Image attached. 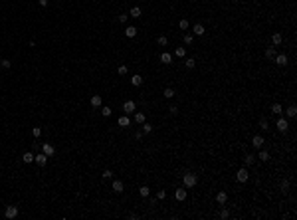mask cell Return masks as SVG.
Returning <instances> with one entry per match:
<instances>
[{"mask_svg":"<svg viewBox=\"0 0 297 220\" xmlns=\"http://www.w3.org/2000/svg\"><path fill=\"white\" fill-rule=\"evenodd\" d=\"M127 218H131V220H137L139 216H137V214H135V212H131V214H129V216H127Z\"/></svg>","mask_w":297,"mask_h":220,"instance_id":"47","label":"cell"},{"mask_svg":"<svg viewBox=\"0 0 297 220\" xmlns=\"http://www.w3.org/2000/svg\"><path fill=\"white\" fill-rule=\"evenodd\" d=\"M285 113H287V117H295V115H297V107L295 105H289Z\"/></svg>","mask_w":297,"mask_h":220,"instance_id":"25","label":"cell"},{"mask_svg":"<svg viewBox=\"0 0 297 220\" xmlns=\"http://www.w3.org/2000/svg\"><path fill=\"white\" fill-rule=\"evenodd\" d=\"M127 18H129L127 14H119V22H121V24H125V22H127Z\"/></svg>","mask_w":297,"mask_h":220,"instance_id":"45","label":"cell"},{"mask_svg":"<svg viewBox=\"0 0 297 220\" xmlns=\"http://www.w3.org/2000/svg\"><path fill=\"white\" fill-rule=\"evenodd\" d=\"M101 177H103V179H111V177H113V173H111V171H109V169H105V171H103V174H101Z\"/></svg>","mask_w":297,"mask_h":220,"instance_id":"41","label":"cell"},{"mask_svg":"<svg viewBox=\"0 0 297 220\" xmlns=\"http://www.w3.org/2000/svg\"><path fill=\"white\" fill-rule=\"evenodd\" d=\"M226 200H228V194H226L224 190H220V192L216 194V202H218V204H222V206H224V204H226Z\"/></svg>","mask_w":297,"mask_h":220,"instance_id":"12","label":"cell"},{"mask_svg":"<svg viewBox=\"0 0 297 220\" xmlns=\"http://www.w3.org/2000/svg\"><path fill=\"white\" fill-rule=\"evenodd\" d=\"M275 64H277V66H285V64H287V56H285V54L275 56Z\"/></svg>","mask_w":297,"mask_h":220,"instance_id":"17","label":"cell"},{"mask_svg":"<svg viewBox=\"0 0 297 220\" xmlns=\"http://www.w3.org/2000/svg\"><path fill=\"white\" fill-rule=\"evenodd\" d=\"M275 56H277V54H275V48H267V50H265V58H270V60H273Z\"/></svg>","mask_w":297,"mask_h":220,"instance_id":"26","label":"cell"},{"mask_svg":"<svg viewBox=\"0 0 297 220\" xmlns=\"http://www.w3.org/2000/svg\"><path fill=\"white\" fill-rule=\"evenodd\" d=\"M141 14H143V10H141V8H139V6H133L131 12H129V16H131V18H141Z\"/></svg>","mask_w":297,"mask_h":220,"instance_id":"16","label":"cell"},{"mask_svg":"<svg viewBox=\"0 0 297 220\" xmlns=\"http://www.w3.org/2000/svg\"><path fill=\"white\" fill-rule=\"evenodd\" d=\"M89 103H91L93 107H101V95H91Z\"/></svg>","mask_w":297,"mask_h":220,"instance_id":"20","label":"cell"},{"mask_svg":"<svg viewBox=\"0 0 297 220\" xmlns=\"http://www.w3.org/2000/svg\"><path fill=\"white\" fill-rule=\"evenodd\" d=\"M125 36H127V38H135V36H137V28H135V26H127Z\"/></svg>","mask_w":297,"mask_h":220,"instance_id":"19","label":"cell"},{"mask_svg":"<svg viewBox=\"0 0 297 220\" xmlns=\"http://www.w3.org/2000/svg\"><path fill=\"white\" fill-rule=\"evenodd\" d=\"M131 83H133V85H135V87L143 85V77H141L139 73H135V75H133V77H131Z\"/></svg>","mask_w":297,"mask_h":220,"instance_id":"18","label":"cell"},{"mask_svg":"<svg viewBox=\"0 0 297 220\" xmlns=\"http://www.w3.org/2000/svg\"><path fill=\"white\" fill-rule=\"evenodd\" d=\"M101 115H103V117H111V107H101Z\"/></svg>","mask_w":297,"mask_h":220,"instance_id":"32","label":"cell"},{"mask_svg":"<svg viewBox=\"0 0 297 220\" xmlns=\"http://www.w3.org/2000/svg\"><path fill=\"white\" fill-rule=\"evenodd\" d=\"M178 28H180V30H188V20H186V18H182V20L178 22Z\"/></svg>","mask_w":297,"mask_h":220,"instance_id":"33","label":"cell"},{"mask_svg":"<svg viewBox=\"0 0 297 220\" xmlns=\"http://www.w3.org/2000/svg\"><path fill=\"white\" fill-rule=\"evenodd\" d=\"M139 194H141L143 198H147V196L151 194V188H149V187H141V188H139Z\"/></svg>","mask_w":297,"mask_h":220,"instance_id":"24","label":"cell"},{"mask_svg":"<svg viewBox=\"0 0 297 220\" xmlns=\"http://www.w3.org/2000/svg\"><path fill=\"white\" fill-rule=\"evenodd\" d=\"M264 143H265V141H264L262 135H254V137H251V145H254V149H262Z\"/></svg>","mask_w":297,"mask_h":220,"instance_id":"6","label":"cell"},{"mask_svg":"<svg viewBox=\"0 0 297 220\" xmlns=\"http://www.w3.org/2000/svg\"><path fill=\"white\" fill-rule=\"evenodd\" d=\"M271 113H273V115H283V107H281V103H273V105H271Z\"/></svg>","mask_w":297,"mask_h":220,"instance_id":"15","label":"cell"},{"mask_svg":"<svg viewBox=\"0 0 297 220\" xmlns=\"http://www.w3.org/2000/svg\"><path fill=\"white\" fill-rule=\"evenodd\" d=\"M158 46H166V44H168V38H166V36H158Z\"/></svg>","mask_w":297,"mask_h":220,"instance_id":"36","label":"cell"},{"mask_svg":"<svg viewBox=\"0 0 297 220\" xmlns=\"http://www.w3.org/2000/svg\"><path fill=\"white\" fill-rule=\"evenodd\" d=\"M4 216H6V218H16V216H18V206H6Z\"/></svg>","mask_w":297,"mask_h":220,"instance_id":"8","label":"cell"},{"mask_svg":"<svg viewBox=\"0 0 297 220\" xmlns=\"http://www.w3.org/2000/svg\"><path fill=\"white\" fill-rule=\"evenodd\" d=\"M168 111H171V115H176L178 113V107L176 105H171V107H168Z\"/></svg>","mask_w":297,"mask_h":220,"instance_id":"44","label":"cell"},{"mask_svg":"<svg viewBox=\"0 0 297 220\" xmlns=\"http://www.w3.org/2000/svg\"><path fill=\"white\" fill-rule=\"evenodd\" d=\"M117 123H119V127H129L131 125V119H129V115H121Z\"/></svg>","mask_w":297,"mask_h":220,"instance_id":"13","label":"cell"},{"mask_svg":"<svg viewBox=\"0 0 297 220\" xmlns=\"http://www.w3.org/2000/svg\"><path fill=\"white\" fill-rule=\"evenodd\" d=\"M257 159H259V161H270V153H267V151H259Z\"/></svg>","mask_w":297,"mask_h":220,"instance_id":"29","label":"cell"},{"mask_svg":"<svg viewBox=\"0 0 297 220\" xmlns=\"http://www.w3.org/2000/svg\"><path fill=\"white\" fill-rule=\"evenodd\" d=\"M113 192H117V194H121L123 192V188H125V185H123V180H113Z\"/></svg>","mask_w":297,"mask_h":220,"instance_id":"10","label":"cell"},{"mask_svg":"<svg viewBox=\"0 0 297 220\" xmlns=\"http://www.w3.org/2000/svg\"><path fill=\"white\" fill-rule=\"evenodd\" d=\"M281 42H283V36H281L279 32H275L273 36H271V44H273V46H279Z\"/></svg>","mask_w":297,"mask_h":220,"instance_id":"14","label":"cell"},{"mask_svg":"<svg viewBox=\"0 0 297 220\" xmlns=\"http://www.w3.org/2000/svg\"><path fill=\"white\" fill-rule=\"evenodd\" d=\"M182 40H184V44H192V42H194V34H184Z\"/></svg>","mask_w":297,"mask_h":220,"instance_id":"34","label":"cell"},{"mask_svg":"<svg viewBox=\"0 0 297 220\" xmlns=\"http://www.w3.org/2000/svg\"><path fill=\"white\" fill-rule=\"evenodd\" d=\"M248 179H250V173H248V169H246V167L238 169V173H236V180H238V182H248Z\"/></svg>","mask_w":297,"mask_h":220,"instance_id":"2","label":"cell"},{"mask_svg":"<svg viewBox=\"0 0 297 220\" xmlns=\"http://www.w3.org/2000/svg\"><path fill=\"white\" fill-rule=\"evenodd\" d=\"M287 129H289V123H287V119L279 115V119H277V131H281V133H285Z\"/></svg>","mask_w":297,"mask_h":220,"instance_id":"3","label":"cell"},{"mask_svg":"<svg viewBox=\"0 0 297 220\" xmlns=\"http://www.w3.org/2000/svg\"><path fill=\"white\" fill-rule=\"evenodd\" d=\"M160 62H163V64H171V62H172V56H171L168 52H163V54H160Z\"/></svg>","mask_w":297,"mask_h":220,"instance_id":"21","label":"cell"},{"mask_svg":"<svg viewBox=\"0 0 297 220\" xmlns=\"http://www.w3.org/2000/svg\"><path fill=\"white\" fill-rule=\"evenodd\" d=\"M40 6H44V8H46V6H48V0H40Z\"/></svg>","mask_w":297,"mask_h":220,"instance_id":"48","label":"cell"},{"mask_svg":"<svg viewBox=\"0 0 297 220\" xmlns=\"http://www.w3.org/2000/svg\"><path fill=\"white\" fill-rule=\"evenodd\" d=\"M117 72H119V75H125V73H127V66H119Z\"/></svg>","mask_w":297,"mask_h":220,"instance_id":"43","label":"cell"},{"mask_svg":"<svg viewBox=\"0 0 297 220\" xmlns=\"http://www.w3.org/2000/svg\"><path fill=\"white\" fill-rule=\"evenodd\" d=\"M135 123H139V125H143V123H145V113H141V111H137V113H135Z\"/></svg>","mask_w":297,"mask_h":220,"instance_id":"22","label":"cell"},{"mask_svg":"<svg viewBox=\"0 0 297 220\" xmlns=\"http://www.w3.org/2000/svg\"><path fill=\"white\" fill-rule=\"evenodd\" d=\"M135 109H137V103H135V101H131V99H129V101H125V103H123V111H127V115H129V113H133Z\"/></svg>","mask_w":297,"mask_h":220,"instance_id":"7","label":"cell"},{"mask_svg":"<svg viewBox=\"0 0 297 220\" xmlns=\"http://www.w3.org/2000/svg\"><path fill=\"white\" fill-rule=\"evenodd\" d=\"M174 54H176L178 58H184V56H186V50H184V48H176V50H174Z\"/></svg>","mask_w":297,"mask_h":220,"instance_id":"37","label":"cell"},{"mask_svg":"<svg viewBox=\"0 0 297 220\" xmlns=\"http://www.w3.org/2000/svg\"><path fill=\"white\" fill-rule=\"evenodd\" d=\"M42 153H46L48 157H53V155H56V147H53L52 143H44V145H42Z\"/></svg>","mask_w":297,"mask_h":220,"instance_id":"5","label":"cell"},{"mask_svg":"<svg viewBox=\"0 0 297 220\" xmlns=\"http://www.w3.org/2000/svg\"><path fill=\"white\" fill-rule=\"evenodd\" d=\"M220 218H230V210H226V208H222V210H220Z\"/></svg>","mask_w":297,"mask_h":220,"instance_id":"40","label":"cell"},{"mask_svg":"<svg viewBox=\"0 0 297 220\" xmlns=\"http://www.w3.org/2000/svg\"><path fill=\"white\" fill-rule=\"evenodd\" d=\"M0 66L4 67V69H10V67H12V62H10V60H6V58H4V60H0Z\"/></svg>","mask_w":297,"mask_h":220,"instance_id":"28","label":"cell"},{"mask_svg":"<svg viewBox=\"0 0 297 220\" xmlns=\"http://www.w3.org/2000/svg\"><path fill=\"white\" fill-rule=\"evenodd\" d=\"M182 182H184V188H194L198 182V174L194 173H186L184 177H182Z\"/></svg>","mask_w":297,"mask_h":220,"instance_id":"1","label":"cell"},{"mask_svg":"<svg viewBox=\"0 0 297 220\" xmlns=\"http://www.w3.org/2000/svg\"><path fill=\"white\" fill-rule=\"evenodd\" d=\"M192 34H194V36H204V34H206V28L202 26V24H194V28H192Z\"/></svg>","mask_w":297,"mask_h":220,"instance_id":"11","label":"cell"},{"mask_svg":"<svg viewBox=\"0 0 297 220\" xmlns=\"http://www.w3.org/2000/svg\"><path fill=\"white\" fill-rule=\"evenodd\" d=\"M259 129H264V131H265V129H270V123H267V119H265V117H262V119H259Z\"/></svg>","mask_w":297,"mask_h":220,"instance_id":"30","label":"cell"},{"mask_svg":"<svg viewBox=\"0 0 297 220\" xmlns=\"http://www.w3.org/2000/svg\"><path fill=\"white\" fill-rule=\"evenodd\" d=\"M157 198H158V200H165V198H166V192H165V190H158Z\"/></svg>","mask_w":297,"mask_h":220,"instance_id":"42","label":"cell"},{"mask_svg":"<svg viewBox=\"0 0 297 220\" xmlns=\"http://www.w3.org/2000/svg\"><path fill=\"white\" fill-rule=\"evenodd\" d=\"M48 159H50V157H48L46 153H40V155H36V157H34L36 165H40V167H46V165H48Z\"/></svg>","mask_w":297,"mask_h":220,"instance_id":"4","label":"cell"},{"mask_svg":"<svg viewBox=\"0 0 297 220\" xmlns=\"http://www.w3.org/2000/svg\"><path fill=\"white\" fill-rule=\"evenodd\" d=\"M281 188H283V190H287V188H289V182H287V180H283V182H281Z\"/></svg>","mask_w":297,"mask_h":220,"instance_id":"46","label":"cell"},{"mask_svg":"<svg viewBox=\"0 0 297 220\" xmlns=\"http://www.w3.org/2000/svg\"><path fill=\"white\" fill-rule=\"evenodd\" d=\"M184 66L188 67V69H192V67L196 66V62H194V58H188V60H184Z\"/></svg>","mask_w":297,"mask_h":220,"instance_id":"31","label":"cell"},{"mask_svg":"<svg viewBox=\"0 0 297 220\" xmlns=\"http://www.w3.org/2000/svg\"><path fill=\"white\" fill-rule=\"evenodd\" d=\"M163 95H165L166 99H172V97H174V89H172V87H166L165 91H163Z\"/></svg>","mask_w":297,"mask_h":220,"instance_id":"23","label":"cell"},{"mask_svg":"<svg viewBox=\"0 0 297 220\" xmlns=\"http://www.w3.org/2000/svg\"><path fill=\"white\" fill-rule=\"evenodd\" d=\"M174 198H176L178 202L186 200V188H176V190H174Z\"/></svg>","mask_w":297,"mask_h":220,"instance_id":"9","label":"cell"},{"mask_svg":"<svg viewBox=\"0 0 297 220\" xmlns=\"http://www.w3.org/2000/svg\"><path fill=\"white\" fill-rule=\"evenodd\" d=\"M254 161H256V157H254V155H246L244 163H246V165H254Z\"/></svg>","mask_w":297,"mask_h":220,"instance_id":"38","label":"cell"},{"mask_svg":"<svg viewBox=\"0 0 297 220\" xmlns=\"http://www.w3.org/2000/svg\"><path fill=\"white\" fill-rule=\"evenodd\" d=\"M40 135H42V129H40V127H32V137H36V139H38Z\"/></svg>","mask_w":297,"mask_h":220,"instance_id":"39","label":"cell"},{"mask_svg":"<svg viewBox=\"0 0 297 220\" xmlns=\"http://www.w3.org/2000/svg\"><path fill=\"white\" fill-rule=\"evenodd\" d=\"M34 157H36V155H32V153H24V155H22V161H24V163H32Z\"/></svg>","mask_w":297,"mask_h":220,"instance_id":"27","label":"cell"},{"mask_svg":"<svg viewBox=\"0 0 297 220\" xmlns=\"http://www.w3.org/2000/svg\"><path fill=\"white\" fill-rule=\"evenodd\" d=\"M151 131H152V125H151V123H147V121H145V123H143V133H147V135H149V133H151Z\"/></svg>","mask_w":297,"mask_h":220,"instance_id":"35","label":"cell"}]
</instances>
